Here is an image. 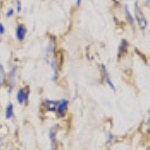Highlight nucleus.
<instances>
[{"mask_svg":"<svg viewBox=\"0 0 150 150\" xmlns=\"http://www.w3.org/2000/svg\"><path fill=\"white\" fill-rule=\"evenodd\" d=\"M135 18H136V21H137V23H138V25L140 26V28H141L142 30H145L148 22H147L146 18L144 17L143 12L139 8V6H137V3H135Z\"/></svg>","mask_w":150,"mask_h":150,"instance_id":"obj_1","label":"nucleus"},{"mask_svg":"<svg viewBox=\"0 0 150 150\" xmlns=\"http://www.w3.org/2000/svg\"><path fill=\"white\" fill-rule=\"evenodd\" d=\"M67 107H68V100H66V99H63V100H61L60 102H58V105L56 108L57 115L59 116V117L65 116L66 111H67Z\"/></svg>","mask_w":150,"mask_h":150,"instance_id":"obj_2","label":"nucleus"},{"mask_svg":"<svg viewBox=\"0 0 150 150\" xmlns=\"http://www.w3.org/2000/svg\"><path fill=\"white\" fill-rule=\"evenodd\" d=\"M26 32H27V29H26V27L23 24L18 25L17 28H16V37H17V39L19 41H23L24 38H25Z\"/></svg>","mask_w":150,"mask_h":150,"instance_id":"obj_3","label":"nucleus"},{"mask_svg":"<svg viewBox=\"0 0 150 150\" xmlns=\"http://www.w3.org/2000/svg\"><path fill=\"white\" fill-rule=\"evenodd\" d=\"M101 70H102V73H103V76H104V79H105V81L107 82V84L110 86V88L112 89L113 91H115V90H116V89H115V86H114V84L112 83V81H111L109 75H108L107 69H106V67H105V65H104V64L101 65Z\"/></svg>","mask_w":150,"mask_h":150,"instance_id":"obj_4","label":"nucleus"},{"mask_svg":"<svg viewBox=\"0 0 150 150\" xmlns=\"http://www.w3.org/2000/svg\"><path fill=\"white\" fill-rule=\"evenodd\" d=\"M57 105H58L57 101L49 100V99H47V100L45 101V106H46L48 111H56Z\"/></svg>","mask_w":150,"mask_h":150,"instance_id":"obj_5","label":"nucleus"},{"mask_svg":"<svg viewBox=\"0 0 150 150\" xmlns=\"http://www.w3.org/2000/svg\"><path fill=\"white\" fill-rule=\"evenodd\" d=\"M16 67H13L10 71V92L12 91V88L15 85V80H16Z\"/></svg>","mask_w":150,"mask_h":150,"instance_id":"obj_6","label":"nucleus"},{"mask_svg":"<svg viewBox=\"0 0 150 150\" xmlns=\"http://www.w3.org/2000/svg\"><path fill=\"white\" fill-rule=\"evenodd\" d=\"M16 99H17L19 104H22L25 100L27 101V99H26V97H25V92H24L23 89H19V90H18L17 97H16Z\"/></svg>","mask_w":150,"mask_h":150,"instance_id":"obj_7","label":"nucleus"},{"mask_svg":"<svg viewBox=\"0 0 150 150\" xmlns=\"http://www.w3.org/2000/svg\"><path fill=\"white\" fill-rule=\"evenodd\" d=\"M12 116H13V104L10 102L6 108L5 117H6V119H10V118H12Z\"/></svg>","mask_w":150,"mask_h":150,"instance_id":"obj_8","label":"nucleus"},{"mask_svg":"<svg viewBox=\"0 0 150 150\" xmlns=\"http://www.w3.org/2000/svg\"><path fill=\"white\" fill-rule=\"evenodd\" d=\"M125 12H126L127 18H128V20H129L130 24H131V26H132V27H134V20H133V17H132L131 13L129 12V9H128L127 5H125Z\"/></svg>","mask_w":150,"mask_h":150,"instance_id":"obj_9","label":"nucleus"},{"mask_svg":"<svg viewBox=\"0 0 150 150\" xmlns=\"http://www.w3.org/2000/svg\"><path fill=\"white\" fill-rule=\"evenodd\" d=\"M49 136H50V139H51V142H52V148L54 149L55 145H56V140H55V130L54 129L50 130Z\"/></svg>","mask_w":150,"mask_h":150,"instance_id":"obj_10","label":"nucleus"},{"mask_svg":"<svg viewBox=\"0 0 150 150\" xmlns=\"http://www.w3.org/2000/svg\"><path fill=\"white\" fill-rule=\"evenodd\" d=\"M5 80V72H4V68L1 64H0V85L4 83Z\"/></svg>","mask_w":150,"mask_h":150,"instance_id":"obj_11","label":"nucleus"},{"mask_svg":"<svg viewBox=\"0 0 150 150\" xmlns=\"http://www.w3.org/2000/svg\"><path fill=\"white\" fill-rule=\"evenodd\" d=\"M13 13H14V10H13V8H10L8 11H7V13H6V16L7 17H11L12 15H13Z\"/></svg>","mask_w":150,"mask_h":150,"instance_id":"obj_12","label":"nucleus"},{"mask_svg":"<svg viewBox=\"0 0 150 150\" xmlns=\"http://www.w3.org/2000/svg\"><path fill=\"white\" fill-rule=\"evenodd\" d=\"M5 32V28H4V25L2 23H0V34H3Z\"/></svg>","mask_w":150,"mask_h":150,"instance_id":"obj_13","label":"nucleus"},{"mask_svg":"<svg viewBox=\"0 0 150 150\" xmlns=\"http://www.w3.org/2000/svg\"><path fill=\"white\" fill-rule=\"evenodd\" d=\"M17 11H18V12H20V11H21V2L19 1V0L17 1Z\"/></svg>","mask_w":150,"mask_h":150,"instance_id":"obj_14","label":"nucleus"},{"mask_svg":"<svg viewBox=\"0 0 150 150\" xmlns=\"http://www.w3.org/2000/svg\"><path fill=\"white\" fill-rule=\"evenodd\" d=\"M76 4H77V6H79L81 4V0H76Z\"/></svg>","mask_w":150,"mask_h":150,"instance_id":"obj_15","label":"nucleus"}]
</instances>
